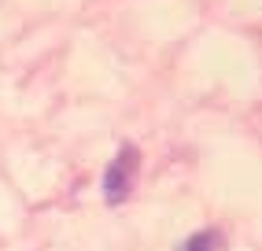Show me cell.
<instances>
[{"instance_id": "1", "label": "cell", "mask_w": 262, "mask_h": 251, "mask_svg": "<svg viewBox=\"0 0 262 251\" xmlns=\"http://www.w3.org/2000/svg\"><path fill=\"white\" fill-rule=\"evenodd\" d=\"M133 174H137V152H133V148H122V152L111 159L107 174H103V196H107L111 203L126 200L129 189H133Z\"/></svg>"}, {"instance_id": "2", "label": "cell", "mask_w": 262, "mask_h": 251, "mask_svg": "<svg viewBox=\"0 0 262 251\" xmlns=\"http://www.w3.org/2000/svg\"><path fill=\"white\" fill-rule=\"evenodd\" d=\"M222 247H225V240H222L218 229H203V233H196V237H188L181 244V251H222Z\"/></svg>"}]
</instances>
